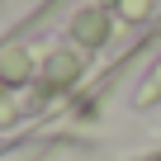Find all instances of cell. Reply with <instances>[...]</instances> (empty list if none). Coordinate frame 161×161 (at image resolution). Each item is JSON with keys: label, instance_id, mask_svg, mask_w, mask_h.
Returning <instances> with one entry per match:
<instances>
[{"label": "cell", "instance_id": "cell-2", "mask_svg": "<svg viewBox=\"0 0 161 161\" xmlns=\"http://www.w3.org/2000/svg\"><path fill=\"white\" fill-rule=\"evenodd\" d=\"M66 80H76V57H57L52 62V76H47V86H66Z\"/></svg>", "mask_w": 161, "mask_h": 161}, {"label": "cell", "instance_id": "cell-3", "mask_svg": "<svg viewBox=\"0 0 161 161\" xmlns=\"http://www.w3.org/2000/svg\"><path fill=\"white\" fill-rule=\"evenodd\" d=\"M152 0H123V14H147Z\"/></svg>", "mask_w": 161, "mask_h": 161}, {"label": "cell", "instance_id": "cell-1", "mask_svg": "<svg viewBox=\"0 0 161 161\" xmlns=\"http://www.w3.org/2000/svg\"><path fill=\"white\" fill-rule=\"evenodd\" d=\"M104 29H109V19H104L100 10H86V14L76 19V33H80V43H100V38H104Z\"/></svg>", "mask_w": 161, "mask_h": 161}, {"label": "cell", "instance_id": "cell-4", "mask_svg": "<svg viewBox=\"0 0 161 161\" xmlns=\"http://www.w3.org/2000/svg\"><path fill=\"white\" fill-rule=\"evenodd\" d=\"M0 90H5V80H0Z\"/></svg>", "mask_w": 161, "mask_h": 161}]
</instances>
